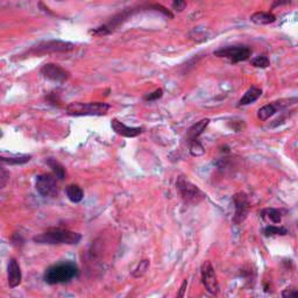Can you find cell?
<instances>
[{
    "mask_svg": "<svg viewBox=\"0 0 298 298\" xmlns=\"http://www.w3.org/2000/svg\"><path fill=\"white\" fill-rule=\"evenodd\" d=\"M82 239L79 233L62 227H50L41 234L35 235L33 240L42 245H77Z\"/></svg>",
    "mask_w": 298,
    "mask_h": 298,
    "instance_id": "1",
    "label": "cell"
},
{
    "mask_svg": "<svg viewBox=\"0 0 298 298\" xmlns=\"http://www.w3.org/2000/svg\"><path fill=\"white\" fill-rule=\"evenodd\" d=\"M78 275V267L74 262H62L51 265L44 273V281L48 284H60L69 282Z\"/></svg>",
    "mask_w": 298,
    "mask_h": 298,
    "instance_id": "2",
    "label": "cell"
},
{
    "mask_svg": "<svg viewBox=\"0 0 298 298\" xmlns=\"http://www.w3.org/2000/svg\"><path fill=\"white\" fill-rule=\"evenodd\" d=\"M176 189L180 193L181 198L183 202L189 205H198L206 198V195L195 186L192 182H190L186 176H178L176 180Z\"/></svg>",
    "mask_w": 298,
    "mask_h": 298,
    "instance_id": "3",
    "label": "cell"
},
{
    "mask_svg": "<svg viewBox=\"0 0 298 298\" xmlns=\"http://www.w3.org/2000/svg\"><path fill=\"white\" fill-rule=\"evenodd\" d=\"M111 106L106 103H71L66 108L68 115L83 116V115H105Z\"/></svg>",
    "mask_w": 298,
    "mask_h": 298,
    "instance_id": "4",
    "label": "cell"
},
{
    "mask_svg": "<svg viewBox=\"0 0 298 298\" xmlns=\"http://www.w3.org/2000/svg\"><path fill=\"white\" fill-rule=\"evenodd\" d=\"M147 6H137V7L126 8L122 12L118 13V14H115L114 17L111 18V20L109 22H106V24L99 26V27H97L95 29H91L89 33L93 35V37H105V35L111 34L112 32H114L115 29L119 27V26L124 24L131 15H133L134 13H137L139 11H141L142 8H146Z\"/></svg>",
    "mask_w": 298,
    "mask_h": 298,
    "instance_id": "5",
    "label": "cell"
},
{
    "mask_svg": "<svg viewBox=\"0 0 298 298\" xmlns=\"http://www.w3.org/2000/svg\"><path fill=\"white\" fill-rule=\"evenodd\" d=\"M74 44L71 42L61 41V40H49L43 41L37 43V46L32 47L27 51L28 56H40V55H46L51 53H67L74 49Z\"/></svg>",
    "mask_w": 298,
    "mask_h": 298,
    "instance_id": "6",
    "label": "cell"
},
{
    "mask_svg": "<svg viewBox=\"0 0 298 298\" xmlns=\"http://www.w3.org/2000/svg\"><path fill=\"white\" fill-rule=\"evenodd\" d=\"M213 55L220 58H227L232 63H239L242 61H247L252 55V49L247 46H228L216 50Z\"/></svg>",
    "mask_w": 298,
    "mask_h": 298,
    "instance_id": "7",
    "label": "cell"
},
{
    "mask_svg": "<svg viewBox=\"0 0 298 298\" xmlns=\"http://www.w3.org/2000/svg\"><path fill=\"white\" fill-rule=\"evenodd\" d=\"M35 186L37 192L43 197H55L58 193L57 178L53 174L38 175Z\"/></svg>",
    "mask_w": 298,
    "mask_h": 298,
    "instance_id": "8",
    "label": "cell"
},
{
    "mask_svg": "<svg viewBox=\"0 0 298 298\" xmlns=\"http://www.w3.org/2000/svg\"><path fill=\"white\" fill-rule=\"evenodd\" d=\"M202 282L205 287L207 293L211 295H218L219 293V282L217 278V274L210 261H205L202 264Z\"/></svg>",
    "mask_w": 298,
    "mask_h": 298,
    "instance_id": "9",
    "label": "cell"
},
{
    "mask_svg": "<svg viewBox=\"0 0 298 298\" xmlns=\"http://www.w3.org/2000/svg\"><path fill=\"white\" fill-rule=\"evenodd\" d=\"M233 204H234V217L233 223L240 225L246 220L249 211V200L245 192H238L233 196Z\"/></svg>",
    "mask_w": 298,
    "mask_h": 298,
    "instance_id": "10",
    "label": "cell"
},
{
    "mask_svg": "<svg viewBox=\"0 0 298 298\" xmlns=\"http://www.w3.org/2000/svg\"><path fill=\"white\" fill-rule=\"evenodd\" d=\"M41 74L44 78L51 80L55 83H64L69 79L70 73L64 68L60 67L55 63H47L41 68Z\"/></svg>",
    "mask_w": 298,
    "mask_h": 298,
    "instance_id": "11",
    "label": "cell"
},
{
    "mask_svg": "<svg viewBox=\"0 0 298 298\" xmlns=\"http://www.w3.org/2000/svg\"><path fill=\"white\" fill-rule=\"evenodd\" d=\"M111 126L116 134L121 135L124 138H135L144 132L142 127H128V126L122 124L121 121H119L118 119H113Z\"/></svg>",
    "mask_w": 298,
    "mask_h": 298,
    "instance_id": "12",
    "label": "cell"
},
{
    "mask_svg": "<svg viewBox=\"0 0 298 298\" xmlns=\"http://www.w3.org/2000/svg\"><path fill=\"white\" fill-rule=\"evenodd\" d=\"M21 268L15 259H11L7 268V282L9 288H17L21 283Z\"/></svg>",
    "mask_w": 298,
    "mask_h": 298,
    "instance_id": "13",
    "label": "cell"
},
{
    "mask_svg": "<svg viewBox=\"0 0 298 298\" xmlns=\"http://www.w3.org/2000/svg\"><path fill=\"white\" fill-rule=\"evenodd\" d=\"M209 124H210V119L205 118V119H202V120L197 122V124L191 126V127L189 128V131L186 132L187 144H189V142H191V141L198 140V138L203 134L207 126H209Z\"/></svg>",
    "mask_w": 298,
    "mask_h": 298,
    "instance_id": "14",
    "label": "cell"
},
{
    "mask_svg": "<svg viewBox=\"0 0 298 298\" xmlns=\"http://www.w3.org/2000/svg\"><path fill=\"white\" fill-rule=\"evenodd\" d=\"M262 96V90L259 89V87L252 86L249 87V89L246 91V93L244 96H242V98L239 100V106H246L249 105V104L257 102V100L260 98Z\"/></svg>",
    "mask_w": 298,
    "mask_h": 298,
    "instance_id": "15",
    "label": "cell"
},
{
    "mask_svg": "<svg viewBox=\"0 0 298 298\" xmlns=\"http://www.w3.org/2000/svg\"><path fill=\"white\" fill-rule=\"evenodd\" d=\"M251 21L260 26L270 25L276 21V17L270 12H257L251 15Z\"/></svg>",
    "mask_w": 298,
    "mask_h": 298,
    "instance_id": "16",
    "label": "cell"
},
{
    "mask_svg": "<svg viewBox=\"0 0 298 298\" xmlns=\"http://www.w3.org/2000/svg\"><path fill=\"white\" fill-rule=\"evenodd\" d=\"M66 193L70 202L73 203H79L84 198V191L78 184H70V186H68Z\"/></svg>",
    "mask_w": 298,
    "mask_h": 298,
    "instance_id": "17",
    "label": "cell"
},
{
    "mask_svg": "<svg viewBox=\"0 0 298 298\" xmlns=\"http://www.w3.org/2000/svg\"><path fill=\"white\" fill-rule=\"evenodd\" d=\"M260 216L262 219L265 220V222H269L273 224H280L282 220L281 211L277 209H264L261 211Z\"/></svg>",
    "mask_w": 298,
    "mask_h": 298,
    "instance_id": "18",
    "label": "cell"
},
{
    "mask_svg": "<svg viewBox=\"0 0 298 298\" xmlns=\"http://www.w3.org/2000/svg\"><path fill=\"white\" fill-rule=\"evenodd\" d=\"M47 164L49 166L51 171H53V175L57 178V180L62 181L66 178V175H67L66 168H64L60 162L54 160V158H49V160H47Z\"/></svg>",
    "mask_w": 298,
    "mask_h": 298,
    "instance_id": "19",
    "label": "cell"
},
{
    "mask_svg": "<svg viewBox=\"0 0 298 298\" xmlns=\"http://www.w3.org/2000/svg\"><path fill=\"white\" fill-rule=\"evenodd\" d=\"M277 108L275 104H268V105L262 106L258 111V118L261 121H267L268 119L271 118L274 114H276Z\"/></svg>",
    "mask_w": 298,
    "mask_h": 298,
    "instance_id": "20",
    "label": "cell"
},
{
    "mask_svg": "<svg viewBox=\"0 0 298 298\" xmlns=\"http://www.w3.org/2000/svg\"><path fill=\"white\" fill-rule=\"evenodd\" d=\"M149 267H150V261L148 259H145V260H141L139 262L137 267L134 268V270L132 271V276L135 278H140L142 276H145L147 274V271L149 270Z\"/></svg>",
    "mask_w": 298,
    "mask_h": 298,
    "instance_id": "21",
    "label": "cell"
},
{
    "mask_svg": "<svg viewBox=\"0 0 298 298\" xmlns=\"http://www.w3.org/2000/svg\"><path fill=\"white\" fill-rule=\"evenodd\" d=\"M264 235L265 236H274V235H287L288 229L283 226H276V225H269L264 228Z\"/></svg>",
    "mask_w": 298,
    "mask_h": 298,
    "instance_id": "22",
    "label": "cell"
},
{
    "mask_svg": "<svg viewBox=\"0 0 298 298\" xmlns=\"http://www.w3.org/2000/svg\"><path fill=\"white\" fill-rule=\"evenodd\" d=\"M189 147H190V154L192 155V156L198 157V156H203V155L205 154V148H204V146L200 144L199 140L189 142Z\"/></svg>",
    "mask_w": 298,
    "mask_h": 298,
    "instance_id": "23",
    "label": "cell"
},
{
    "mask_svg": "<svg viewBox=\"0 0 298 298\" xmlns=\"http://www.w3.org/2000/svg\"><path fill=\"white\" fill-rule=\"evenodd\" d=\"M31 161V156L24 155V156H15V157H5L0 156V162H4L7 164H25Z\"/></svg>",
    "mask_w": 298,
    "mask_h": 298,
    "instance_id": "24",
    "label": "cell"
},
{
    "mask_svg": "<svg viewBox=\"0 0 298 298\" xmlns=\"http://www.w3.org/2000/svg\"><path fill=\"white\" fill-rule=\"evenodd\" d=\"M251 64L255 68H261V69H265L270 66V61L268 56L265 55H259V56L252 58Z\"/></svg>",
    "mask_w": 298,
    "mask_h": 298,
    "instance_id": "25",
    "label": "cell"
},
{
    "mask_svg": "<svg viewBox=\"0 0 298 298\" xmlns=\"http://www.w3.org/2000/svg\"><path fill=\"white\" fill-rule=\"evenodd\" d=\"M162 96H163V90L156 89L154 92L147 93V95L144 97V99L146 102H155V100H158L160 98H162Z\"/></svg>",
    "mask_w": 298,
    "mask_h": 298,
    "instance_id": "26",
    "label": "cell"
},
{
    "mask_svg": "<svg viewBox=\"0 0 298 298\" xmlns=\"http://www.w3.org/2000/svg\"><path fill=\"white\" fill-rule=\"evenodd\" d=\"M9 181V173L4 168L0 167V189H2V187H5L7 186Z\"/></svg>",
    "mask_w": 298,
    "mask_h": 298,
    "instance_id": "27",
    "label": "cell"
},
{
    "mask_svg": "<svg viewBox=\"0 0 298 298\" xmlns=\"http://www.w3.org/2000/svg\"><path fill=\"white\" fill-rule=\"evenodd\" d=\"M282 297L283 298H298V291L296 288H287L282 291Z\"/></svg>",
    "mask_w": 298,
    "mask_h": 298,
    "instance_id": "28",
    "label": "cell"
},
{
    "mask_svg": "<svg viewBox=\"0 0 298 298\" xmlns=\"http://www.w3.org/2000/svg\"><path fill=\"white\" fill-rule=\"evenodd\" d=\"M171 7H173L174 11L181 13V12H183L184 9H186V1H183V0H176V1L173 2Z\"/></svg>",
    "mask_w": 298,
    "mask_h": 298,
    "instance_id": "29",
    "label": "cell"
},
{
    "mask_svg": "<svg viewBox=\"0 0 298 298\" xmlns=\"http://www.w3.org/2000/svg\"><path fill=\"white\" fill-rule=\"evenodd\" d=\"M47 102H49L50 104H53V105H60V97H58L57 92H50L49 95L46 97Z\"/></svg>",
    "mask_w": 298,
    "mask_h": 298,
    "instance_id": "30",
    "label": "cell"
},
{
    "mask_svg": "<svg viewBox=\"0 0 298 298\" xmlns=\"http://www.w3.org/2000/svg\"><path fill=\"white\" fill-rule=\"evenodd\" d=\"M229 126H231V127L234 129L235 132H241L242 129H244L245 127H246V125H245V122L244 121H241V120H239V121H233V124H229Z\"/></svg>",
    "mask_w": 298,
    "mask_h": 298,
    "instance_id": "31",
    "label": "cell"
},
{
    "mask_svg": "<svg viewBox=\"0 0 298 298\" xmlns=\"http://www.w3.org/2000/svg\"><path fill=\"white\" fill-rule=\"evenodd\" d=\"M186 286H187V281L184 280L182 286H181V288H180V291H178V294H177V298H184V294H186Z\"/></svg>",
    "mask_w": 298,
    "mask_h": 298,
    "instance_id": "32",
    "label": "cell"
},
{
    "mask_svg": "<svg viewBox=\"0 0 298 298\" xmlns=\"http://www.w3.org/2000/svg\"><path fill=\"white\" fill-rule=\"evenodd\" d=\"M286 4H290V1H275L273 7L275 6H281V5H286Z\"/></svg>",
    "mask_w": 298,
    "mask_h": 298,
    "instance_id": "33",
    "label": "cell"
}]
</instances>
